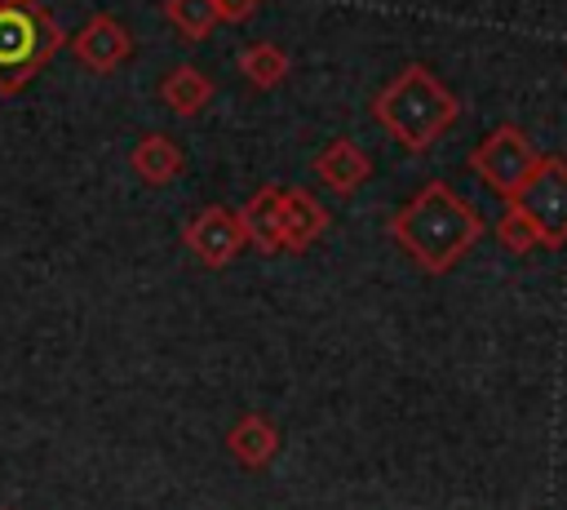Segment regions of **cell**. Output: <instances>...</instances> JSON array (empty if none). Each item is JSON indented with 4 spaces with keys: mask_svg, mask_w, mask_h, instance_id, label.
Segmentation results:
<instances>
[{
    "mask_svg": "<svg viewBox=\"0 0 567 510\" xmlns=\"http://www.w3.org/2000/svg\"><path fill=\"white\" fill-rule=\"evenodd\" d=\"M390 235L425 275H443L478 244L483 213L470 208L447 182H425L390 217Z\"/></svg>",
    "mask_w": 567,
    "mask_h": 510,
    "instance_id": "cell-1",
    "label": "cell"
},
{
    "mask_svg": "<svg viewBox=\"0 0 567 510\" xmlns=\"http://www.w3.org/2000/svg\"><path fill=\"white\" fill-rule=\"evenodd\" d=\"M372 115L377 124L408 151H425L443 137V129L456 124L461 102L456 93L434 80V71L425 62H408L377 98H372Z\"/></svg>",
    "mask_w": 567,
    "mask_h": 510,
    "instance_id": "cell-2",
    "label": "cell"
},
{
    "mask_svg": "<svg viewBox=\"0 0 567 510\" xmlns=\"http://www.w3.org/2000/svg\"><path fill=\"white\" fill-rule=\"evenodd\" d=\"M62 44L66 35L44 4L0 9V93H18Z\"/></svg>",
    "mask_w": 567,
    "mask_h": 510,
    "instance_id": "cell-3",
    "label": "cell"
},
{
    "mask_svg": "<svg viewBox=\"0 0 567 510\" xmlns=\"http://www.w3.org/2000/svg\"><path fill=\"white\" fill-rule=\"evenodd\" d=\"M540 151L527 142V133L523 129H514V124H501V129H492L478 146H474V155H470V169L509 204V200H518V191L532 182V173L540 169Z\"/></svg>",
    "mask_w": 567,
    "mask_h": 510,
    "instance_id": "cell-4",
    "label": "cell"
},
{
    "mask_svg": "<svg viewBox=\"0 0 567 510\" xmlns=\"http://www.w3.org/2000/svg\"><path fill=\"white\" fill-rule=\"evenodd\" d=\"M509 204H518L540 226L545 248H567V160L563 155H545L532 182Z\"/></svg>",
    "mask_w": 567,
    "mask_h": 510,
    "instance_id": "cell-5",
    "label": "cell"
},
{
    "mask_svg": "<svg viewBox=\"0 0 567 510\" xmlns=\"http://www.w3.org/2000/svg\"><path fill=\"white\" fill-rule=\"evenodd\" d=\"M186 248L195 253V262H204L208 271H221L230 266L244 248H248V226L239 217V208H226V204H208L190 217L186 226Z\"/></svg>",
    "mask_w": 567,
    "mask_h": 510,
    "instance_id": "cell-6",
    "label": "cell"
},
{
    "mask_svg": "<svg viewBox=\"0 0 567 510\" xmlns=\"http://www.w3.org/2000/svg\"><path fill=\"white\" fill-rule=\"evenodd\" d=\"M66 49H71V58H75L84 71L106 75V71H115L120 62H128L133 35H128V27H124L115 13H93V18L66 40Z\"/></svg>",
    "mask_w": 567,
    "mask_h": 510,
    "instance_id": "cell-7",
    "label": "cell"
},
{
    "mask_svg": "<svg viewBox=\"0 0 567 510\" xmlns=\"http://www.w3.org/2000/svg\"><path fill=\"white\" fill-rule=\"evenodd\" d=\"M315 177H319L328 191L350 195V191H359V186L372 177V160H368V151H363L354 137H332V142L315 155Z\"/></svg>",
    "mask_w": 567,
    "mask_h": 510,
    "instance_id": "cell-8",
    "label": "cell"
},
{
    "mask_svg": "<svg viewBox=\"0 0 567 510\" xmlns=\"http://www.w3.org/2000/svg\"><path fill=\"white\" fill-rule=\"evenodd\" d=\"M279 231H284V253H306L323 231H328V208L301 191V186H284L279 200Z\"/></svg>",
    "mask_w": 567,
    "mask_h": 510,
    "instance_id": "cell-9",
    "label": "cell"
},
{
    "mask_svg": "<svg viewBox=\"0 0 567 510\" xmlns=\"http://www.w3.org/2000/svg\"><path fill=\"white\" fill-rule=\"evenodd\" d=\"M226 448L244 470H266L279 452V430L266 412H244L230 430H226Z\"/></svg>",
    "mask_w": 567,
    "mask_h": 510,
    "instance_id": "cell-10",
    "label": "cell"
},
{
    "mask_svg": "<svg viewBox=\"0 0 567 510\" xmlns=\"http://www.w3.org/2000/svg\"><path fill=\"white\" fill-rule=\"evenodd\" d=\"M128 164H133V173L146 186H168L186 169V155H182V146L168 133H142L137 146H133V155H128Z\"/></svg>",
    "mask_w": 567,
    "mask_h": 510,
    "instance_id": "cell-11",
    "label": "cell"
},
{
    "mask_svg": "<svg viewBox=\"0 0 567 510\" xmlns=\"http://www.w3.org/2000/svg\"><path fill=\"white\" fill-rule=\"evenodd\" d=\"M279 200H284V186H261V191H252V200L239 208V217H244V226H248V244L261 248V253H284Z\"/></svg>",
    "mask_w": 567,
    "mask_h": 510,
    "instance_id": "cell-12",
    "label": "cell"
},
{
    "mask_svg": "<svg viewBox=\"0 0 567 510\" xmlns=\"http://www.w3.org/2000/svg\"><path fill=\"white\" fill-rule=\"evenodd\" d=\"M159 98H164V106H168L173 115H195V111H204V106L213 102V80H208L199 67L182 62V67H173V71L164 75Z\"/></svg>",
    "mask_w": 567,
    "mask_h": 510,
    "instance_id": "cell-13",
    "label": "cell"
},
{
    "mask_svg": "<svg viewBox=\"0 0 567 510\" xmlns=\"http://www.w3.org/2000/svg\"><path fill=\"white\" fill-rule=\"evenodd\" d=\"M288 49H279V44H270V40H252V44H244L239 49V71H244V80L252 84V89H275V84H284V75H288Z\"/></svg>",
    "mask_w": 567,
    "mask_h": 510,
    "instance_id": "cell-14",
    "label": "cell"
},
{
    "mask_svg": "<svg viewBox=\"0 0 567 510\" xmlns=\"http://www.w3.org/2000/svg\"><path fill=\"white\" fill-rule=\"evenodd\" d=\"M164 18L177 27V35L186 40H208L221 27L217 0H164Z\"/></svg>",
    "mask_w": 567,
    "mask_h": 510,
    "instance_id": "cell-15",
    "label": "cell"
},
{
    "mask_svg": "<svg viewBox=\"0 0 567 510\" xmlns=\"http://www.w3.org/2000/svg\"><path fill=\"white\" fill-rule=\"evenodd\" d=\"M496 239L509 248V253H532V248H545V235L540 226L518 208V204H505L501 222H496Z\"/></svg>",
    "mask_w": 567,
    "mask_h": 510,
    "instance_id": "cell-16",
    "label": "cell"
},
{
    "mask_svg": "<svg viewBox=\"0 0 567 510\" xmlns=\"http://www.w3.org/2000/svg\"><path fill=\"white\" fill-rule=\"evenodd\" d=\"M257 4L261 0H217V13H221V22H244L257 13Z\"/></svg>",
    "mask_w": 567,
    "mask_h": 510,
    "instance_id": "cell-17",
    "label": "cell"
},
{
    "mask_svg": "<svg viewBox=\"0 0 567 510\" xmlns=\"http://www.w3.org/2000/svg\"><path fill=\"white\" fill-rule=\"evenodd\" d=\"M18 4H35V0H0V9H18Z\"/></svg>",
    "mask_w": 567,
    "mask_h": 510,
    "instance_id": "cell-18",
    "label": "cell"
},
{
    "mask_svg": "<svg viewBox=\"0 0 567 510\" xmlns=\"http://www.w3.org/2000/svg\"><path fill=\"white\" fill-rule=\"evenodd\" d=\"M0 510H9V506H0Z\"/></svg>",
    "mask_w": 567,
    "mask_h": 510,
    "instance_id": "cell-19",
    "label": "cell"
}]
</instances>
